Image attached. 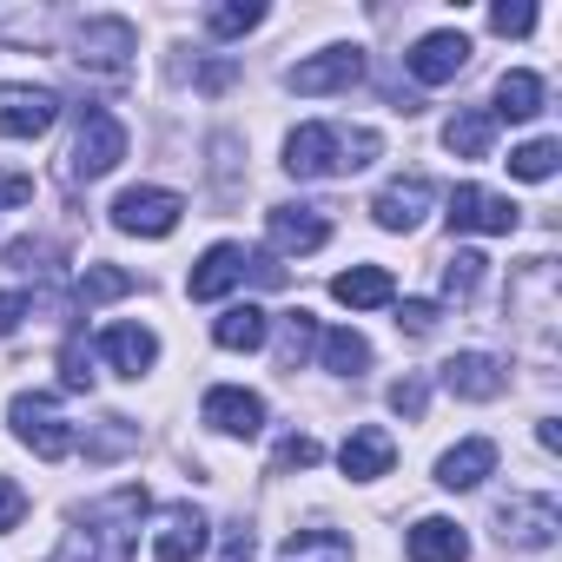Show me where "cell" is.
Returning a JSON list of instances; mask_svg holds the SVG:
<instances>
[{
	"mask_svg": "<svg viewBox=\"0 0 562 562\" xmlns=\"http://www.w3.org/2000/svg\"><path fill=\"white\" fill-rule=\"evenodd\" d=\"M120 159H126V126H120L106 106H87V120H80V139H74V159H67V172L93 186V179H106Z\"/></svg>",
	"mask_w": 562,
	"mask_h": 562,
	"instance_id": "obj_6",
	"label": "cell"
},
{
	"mask_svg": "<svg viewBox=\"0 0 562 562\" xmlns=\"http://www.w3.org/2000/svg\"><path fill=\"white\" fill-rule=\"evenodd\" d=\"M555 159H562V146H555V139H529V146H516V153H509V172H516V179H549V172H555Z\"/></svg>",
	"mask_w": 562,
	"mask_h": 562,
	"instance_id": "obj_32",
	"label": "cell"
},
{
	"mask_svg": "<svg viewBox=\"0 0 562 562\" xmlns=\"http://www.w3.org/2000/svg\"><path fill=\"white\" fill-rule=\"evenodd\" d=\"M179 218H186V199L166 192V186H133V192L113 199V225L133 232V238H166Z\"/></svg>",
	"mask_w": 562,
	"mask_h": 562,
	"instance_id": "obj_7",
	"label": "cell"
},
{
	"mask_svg": "<svg viewBox=\"0 0 562 562\" xmlns=\"http://www.w3.org/2000/svg\"><path fill=\"white\" fill-rule=\"evenodd\" d=\"M437 378H443L450 397H470V404H490V397H503V384H509V371H503L490 351H457Z\"/></svg>",
	"mask_w": 562,
	"mask_h": 562,
	"instance_id": "obj_13",
	"label": "cell"
},
{
	"mask_svg": "<svg viewBox=\"0 0 562 562\" xmlns=\"http://www.w3.org/2000/svg\"><path fill=\"white\" fill-rule=\"evenodd\" d=\"M490 139H496V120H490V106H463V113L443 126V146H450L457 159H490Z\"/></svg>",
	"mask_w": 562,
	"mask_h": 562,
	"instance_id": "obj_24",
	"label": "cell"
},
{
	"mask_svg": "<svg viewBox=\"0 0 562 562\" xmlns=\"http://www.w3.org/2000/svg\"><path fill=\"white\" fill-rule=\"evenodd\" d=\"M424 404H430L424 378H397V384H391V411H397V417H411V424H417V417H424Z\"/></svg>",
	"mask_w": 562,
	"mask_h": 562,
	"instance_id": "obj_36",
	"label": "cell"
},
{
	"mask_svg": "<svg viewBox=\"0 0 562 562\" xmlns=\"http://www.w3.org/2000/svg\"><path fill=\"white\" fill-rule=\"evenodd\" d=\"M225 80H232V60H212V67H205V74H199V93H218V87H225Z\"/></svg>",
	"mask_w": 562,
	"mask_h": 562,
	"instance_id": "obj_44",
	"label": "cell"
},
{
	"mask_svg": "<svg viewBox=\"0 0 562 562\" xmlns=\"http://www.w3.org/2000/svg\"><path fill=\"white\" fill-rule=\"evenodd\" d=\"M133 54H139V34H133V21H120V14H93V21L74 34V60H80L87 74L120 80V74L133 67Z\"/></svg>",
	"mask_w": 562,
	"mask_h": 562,
	"instance_id": "obj_5",
	"label": "cell"
},
{
	"mask_svg": "<svg viewBox=\"0 0 562 562\" xmlns=\"http://www.w3.org/2000/svg\"><path fill=\"white\" fill-rule=\"evenodd\" d=\"M126 443H139V424H133V417H106V430L87 443V457H93V463H106V457H120Z\"/></svg>",
	"mask_w": 562,
	"mask_h": 562,
	"instance_id": "obj_34",
	"label": "cell"
},
{
	"mask_svg": "<svg viewBox=\"0 0 562 562\" xmlns=\"http://www.w3.org/2000/svg\"><path fill=\"white\" fill-rule=\"evenodd\" d=\"M555 529H562V509L549 496H503L496 503V536L516 549H549Z\"/></svg>",
	"mask_w": 562,
	"mask_h": 562,
	"instance_id": "obj_9",
	"label": "cell"
},
{
	"mask_svg": "<svg viewBox=\"0 0 562 562\" xmlns=\"http://www.w3.org/2000/svg\"><path fill=\"white\" fill-rule=\"evenodd\" d=\"M536 113H542V80H536L529 67L503 74V80H496V106H490V120H536Z\"/></svg>",
	"mask_w": 562,
	"mask_h": 562,
	"instance_id": "obj_23",
	"label": "cell"
},
{
	"mask_svg": "<svg viewBox=\"0 0 562 562\" xmlns=\"http://www.w3.org/2000/svg\"><path fill=\"white\" fill-rule=\"evenodd\" d=\"M100 351H106V364H113L120 378H146V371L159 364V338H153L146 325H106Z\"/></svg>",
	"mask_w": 562,
	"mask_h": 562,
	"instance_id": "obj_18",
	"label": "cell"
},
{
	"mask_svg": "<svg viewBox=\"0 0 562 562\" xmlns=\"http://www.w3.org/2000/svg\"><path fill=\"white\" fill-rule=\"evenodd\" d=\"M212 338H218V351H258V345L271 338V312H258V305H232V312L212 325Z\"/></svg>",
	"mask_w": 562,
	"mask_h": 562,
	"instance_id": "obj_25",
	"label": "cell"
},
{
	"mask_svg": "<svg viewBox=\"0 0 562 562\" xmlns=\"http://www.w3.org/2000/svg\"><path fill=\"white\" fill-rule=\"evenodd\" d=\"M430 205H437V186H430L424 172H411V179H391V186L378 192V205H371V212H378V225H384V232H417Z\"/></svg>",
	"mask_w": 562,
	"mask_h": 562,
	"instance_id": "obj_12",
	"label": "cell"
},
{
	"mask_svg": "<svg viewBox=\"0 0 562 562\" xmlns=\"http://www.w3.org/2000/svg\"><path fill=\"white\" fill-rule=\"evenodd\" d=\"M358 80H364V47H325V54H312V60H299V67L285 74V87L305 93V100H318V93H351Z\"/></svg>",
	"mask_w": 562,
	"mask_h": 562,
	"instance_id": "obj_8",
	"label": "cell"
},
{
	"mask_svg": "<svg viewBox=\"0 0 562 562\" xmlns=\"http://www.w3.org/2000/svg\"><path fill=\"white\" fill-rule=\"evenodd\" d=\"M265 232H271L278 251H318L331 238V218H325V205H271Z\"/></svg>",
	"mask_w": 562,
	"mask_h": 562,
	"instance_id": "obj_14",
	"label": "cell"
},
{
	"mask_svg": "<svg viewBox=\"0 0 562 562\" xmlns=\"http://www.w3.org/2000/svg\"><path fill=\"white\" fill-rule=\"evenodd\" d=\"M490 27L496 34H529L536 27V8H490Z\"/></svg>",
	"mask_w": 562,
	"mask_h": 562,
	"instance_id": "obj_41",
	"label": "cell"
},
{
	"mask_svg": "<svg viewBox=\"0 0 562 562\" xmlns=\"http://www.w3.org/2000/svg\"><path fill=\"white\" fill-rule=\"evenodd\" d=\"M483 476H496V443L490 437H463L457 450L437 457V483L443 490H476Z\"/></svg>",
	"mask_w": 562,
	"mask_h": 562,
	"instance_id": "obj_20",
	"label": "cell"
},
{
	"mask_svg": "<svg viewBox=\"0 0 562 562\" xmlns=\"http://www.w3.org/2000/svg\"><path fill=\"white\" fill-rule=\"evenodd\" d=\"M60 391H93V345L74 331L67 351H60Z\"/></svg>",
	"mask_w": 562,
	"mask_h": 562,
	"instance_id": "obj_33",
	"label": "cell"
},
{
	"mask_svg": "<svg viewBox=\"0 0 562 562\" xmlns=\"http://www.w3.org/2000/svg\"><path fill=\"white\" fill-rule=\"evenodd\" d=\"M34 199V179L27 172H0V212H14V205H27Z\"/></svg>",
	"mask_w": 562,
	"mask_h": 562,
	"instance_id": "obj_42",
	"label": "cell"
},
{
	"mask_svg": "<svg viewBox=\"0 0 562 562\" xmlns=\"http://www.w3.org/2000/svg\"><path fill=\"white\" fill-rule=\"evenodd\" d=\"M411 74L424 80V87H443V80H457L463 67H470V34H457V27H443V34H424L411 54Z\"/></svg>",
	"mask_w": 562,
	"mask_h": 562,
	"instance_id": "obj_11",
	"label": "cell"
},
{
	"mask_svg": "<svg viewBox=\"0 0 562 562\" xmlns=\"http://www.w3.org/2000/svg\"><path fill=\"white\" fill-rule=\"evenodd\" d=\"M21 516H27V490L14 476H0V529H21Z\"/></svg>",
	"mask_w": 562,
	"mask_h": 562,
	"instance_id": "obj_37",
	"label": "cell"
},
{
	"mask_svg": "<svg viewBox=\"0 0 562 562\" xmlns=\"http://www.w3.org/2000/svg\"><path fill=\"white\" fill-rule=\"evenodd\" d=\"M126 292H133V271H120V265H87V278H80V305L87 312L93 305H113Z\"/></svg>",
	"mask_w": 562,
	"mask_h": 562,
	"instance_id": "obj_29",
	"label": "cell"
},
{
	"mask_svg": "<svg viewBox=\"0 0 562 562\" xmlns=\"http://www.w3.org/2000/svg\"><path fill=\"white\" fill-rule=\"evenodd\" d=\"M516 205L503 192H483V186H457L450 192V225L457 232H516Z\"/></svg>",
	"mask_w": 562,
	"mask_h": 562,
	"instance_id": "obj_15",
	"label": "cell"
},
{
	"mask_svg": "<svg viewBox=\"0 0 562 562\" xmlns=\"http://www.w3.org/2000/svg\"><path fill=\"white\" fill-rule=\"evenodd\" d=\"M153 555L159 562H199L205 555V516L192 503H172L159 516V529H153Z\"/></svg>",
	"mask_w": 562,
	"mask_h": 562,
	"instance_id": "obj_17",
	"label": "cell"
},
{
	"mask_svg": "<svg viewBox=\"0 0 562 562\" xmlns=\"http://www.w3.org/2000/svg\"><path fill=\"white\" fill-rule=\"evenodd\" d=\"M205 424L218 437H258L265 430V397L238 391V384H218V391H205Z\"/></svg>",
	"mask_w": 562,
	"mask_h": 562,
	"instance_id": "obj_16",
	"label": "cell"
},
{
	"mask_svg": "<svg viewBox=\"0 0 562 562\" xmlns=\"http://www.w3.org/2000/svg\"><path fill=\"white\" fill-rule=\"evenodd\" d=\"M378 159V133H345V126H299L285 139V172L292 179H338Z\"/></svg>",
	"mask_w": 562,
	"mask_h": 562,
	"instance_id": "obj_2",
	"label": "cell"
},
{
	"mask_svg": "<svg viewBox=\"0 0 562 562\" xmlns=\"http://www.w3.org/2000/svg\"><path fill=\"white\" fill-rule=\"evenodd\" d=\"M245 278H258V285H285V265H271L265 251H245V245H212L199 265H192V278H186V292L199 299V305H212V299H225L232 285H245Z\"/></svg>",
	"mask_w": 562,
	"mask_h": 562,
	"instance_id": "obj_3",
	"label": "cell"
},
{
	"mask_svg": "<svg viewBox=\"0 0 562 562\" xmlns=\"http://www.w3.org/2000/svg\"><path fill=\"white\" fill-rule=\"evenodd\" d=\"M139 516H146V490H139V483H120V490H106L100 503L80 509L74 536H67L47 562H133V549H139Z\"/></svg>",
	"mask_w": 562,
	"mask_h": 562,
	"instance_id": "obj_1",
	"label": "cell"
},
{
	"mask_svg": "<svg viewBox=\"0 0 562 562\" xmlns=\"http://www.w3.org/2000/svg\"><path fill=\"white\" fill-rule=\"evenodd\" d=\"M404 549H411V562H470V536L450 516H424Z\"/></svg>",
	"mask_w": 562,
	"mask_h": 562,
	"instance_id": "obj_22",
	"label": "cell"
},
{
	"mask_svg": "<svg viewBox=\"0 0 562 562\" xmlns=\"http://www.w3.org/2000/svg\"><path fill=\"white\" fill-rule=\"evenodd\" d=\"M278 562H351V542L338 529H292Z\"/></svg>",
	"mask_w": 562,
	"mask_h": 562,
	"instance_id": "obj_26",
	"label": "cell"
},
{
	"mask_svg": "<svg viewBox=\"0 0 562 562\" xmlns=\"http://www.w3.org/2000/svg\"><path fill=\"white\" fill-rule=\"evenodd\" d=\"M483 265H490L483 251H450V265H443V292H450V299H470V292L483 285Z\"/></svg>",
	"mask_w": 562,
	"mask_h": 562,
	"instance_id": "obj_31",
	"label": "cell"
},
{
	"mask_svg": "<svg viewBox=\"0 0 562 562\" xmlns=\"http://www.w3.org/2000/svg\"><path fill=\"white\" fill-rule=\"evenodd\" d=\"M27 312H34V299H27V292H0V338H14Z\"/></svg>",
	"mask_w": 562,
	"mask_h": 562,
	"instance_id": "obj_39",
	"label": "cell"
},
{
	"mask_svg": "<svg viewBox=\"0 0 562 562\" xmlns=\"http://www.w3.org/2000/svg\"><path fill=\"white\" fill-rule=\"evenodd\" d=\"M331 299H338V305H351V312H378V305H391V299H397V278H391L384 265H351V271H338V278H331Z\"/></svg>",
	"mask_w": 562,
	"mask_h": 562,
	"instance_id": "obj_21",
	"label": "cell"
},
{
	"mask_svg": "<svg viewBox=\"0 0 562 562\" xmlns=\"http://www.w3.org/2000/svg\"><path fill=\"white\" fill-rule=\"evenodd\" d=\"M8 424H14V437H21L34 457H47V463H54V457H67V450L80 443V437H74V424L60 417V404H54L47 391H21V397L8 404Z\"/></svg>",
	"mask_w": 562,
	"mask_h": 562,
	"instance_id": "obj_4",
	"label": "cell"
},
{
	"mask_svg": "<svg viewBox=\"0 0 562 562\" xmlns=\"http://www.w3.org/2000/svg\"><path fill=\"white\" fill-rule=\"evenodd\" d=\"M218 562H258V542H251V529H245V522H232V529H225Z\"/></svg>",
	"mask_w": 562,
	"mask_h": 562,
	"instance_id": "obj_40",
	"label": "cell"
},
{
	"mask_svg": "<svg viewBox=\"0 0 562 562\" xmlns=\"http://www.w3.org/2000/svg\"><path fill=\"white\" fill-rule=\"evenodd\" d=\"M54 120H60L54 87H8L0 93V139H41Z\"/></svg>",
	"mask_w": 562,
	"mask_h": 562,
	"instance_id": "obj_10",
	"label": "cell"
},
{
	"mask_svg": "<svg viewBox=\"0 0 562 562\" xmlns=\"http://www.w3.org/2000/svg\"><path fill=\"white\" fill-rule=\"evenodd\" d=\"M251 27H265V8H258V0H218V8H205V34H212V41H238V34H251Z\"/></svg>",
	"mask_w": 562,
	"mask_h": 562,
	"instance_id": "obj_27",
	"label": "cell"
},
{
	"mask_svg": "<svg viewBox=\"0 0 562 562\" xmlns=\"http://www.w3.org/2000/svg\"><path fill=\"white\" fill-rule=\"evenodd\" d=\"M536 443L542 450H562V424H536Z\"/></svg>",
	"mask_w": 562,
	"mask_h": 562,
	"instance_id": "obj_45",
	"label": "cell"
},
{
	"mask_svg": "<svg viewBox=\"0 0 562 562\" xmlns=\"http://www.w3.org/2000/svg\"><path fill=\"white\" fill-rule=\"evenodd\" d=\"M312 345H318V318H312V312H292V318H285V345H278L285 371H299V364L312 358Z\"/></svg>",
	"mask_w": 562,
	"mask_h": 562,
	"instance_id": "obj_30",
	"label": "cell"
},
{
	"mask_svg": "<svg viewBox=\"0 0 562 562\" xmlns=\"http://www.w3.org/2000/svg\"><path fill=\"white\" fill-rule=\"evenodd\" d=\"M318 351H325V371H338V378H358V371L371 364V345H364L358 331H325Z\"/></svg>",
	"mask_w": 562,
	"mask_h": 562,
	"instance_id": "obj_28",
	"label": "cell"
},
{
	"mask_svg": "<svg viewBox=\"0 0 562 562\" xmlns=\"http://www.w3.org/2000/svg\"><path fill=\"white\" fill-rule=\"evenodd\" d=\"M397 325H404L411 338H424V331L437 325V305H430V299H404V305H397Z\"/></svg>",
	"mask_w": 562,
	"mask_h": 562,
	"instance_id": "obj_38",
	"label": "cell"
},
{
	"mask_svg": "<svg viewBox=\"0 0 562 562\" xmlns=\"http://www.w3.org/2000/svg\"><path fill=\"white\" fill-rule=\"evenodd\" d=\"M318 457H325L318 437H285V443H278V457H271V470H278V476H285V470H312Z\"/></svg>",
	"mask_w": 562,
	"mask_h": 562,
	"instance_id": "obj_35",
	"label": "cell"
},
{
	"mask_svg": "<svg viewBox=\"0 0 562 562\" xmlns=\"http://www.w3.org/2000/svg\"><path fill=\"white\" fill-rule=\"evenodd\" d=\"M34 258H54V245H47V238H14V245H8V265L34 271Z\"/></svg>",
	"mask_w": 562,
	"mask_h": 562,
	"instance_id": "obj_43",
	"label": "cell"
},
{
	"mask_svg": "<svg viewBox=\"0 0 562 562\" xmlns=\"http://www.w3.org/2000/svg\"><path fill=\"white\" fill-rule=\"evenodd\" d=\"M338 463H345V476H351V483H371V476H391V463H397V443H391L378 424H364V430H351V437H345Z\"/></svg>",
	"mask_w": 562,
	"mask_h": 562,
	"instance_id": "obj_19",
	"label": "cell"
}]
</instances>
